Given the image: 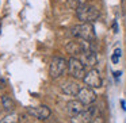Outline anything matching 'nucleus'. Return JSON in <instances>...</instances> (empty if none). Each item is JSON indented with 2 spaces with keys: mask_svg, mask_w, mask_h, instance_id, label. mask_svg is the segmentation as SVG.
Masks as SVG:
<instances>
[{
  "mask_svg": "<svg viewBox=\"0 0 126 123\" xmlns=\"http://www.w3.org/2000/svg\"><path fill=\"white\" fill-rule=\"evenodd\" d=\"M80 85L77 84L76 81H65L63 85H61V89L65 95H71V96H77L80 91Z\"/></svg>",
  "mask_w": 126,
  "mask_h": 123,
  "instance_id": "obj_12",
  "label": "nucleus"
},
{
  "mask_svg": "<svg viewBox=\"0 0 126 123\" xmlns=\"http://www.w3.org/2000/svg\"><path fill=\"white\" fill-rule=\"evenodd\" d=\"M91 123H104V119H103L102 116H96V118H95V119H94Z\"/></svg>",
  "mask_w": 126,
  "mask_h": 123,
  "instance_id": "obj_15",
  "label": "nucleus"
},
{
  "mask_svg": "<svg viewBox=\"0 0 126 123\" xmlns=\"http://www.w3.org/2000/svg\"><path fill=\"white\" fill-rule=\"evenodd\" d=\"M68 68V61H65L61 57H54L50 62V68H49V73L52 79H58L64 72Z\"/></svg>",
  "mask_w": 126,
  "mask_h": 123,
  "instance_id": "obj_5",
  "label": "nucleus"
},
{
  "mask_svg": "<svg viewBox=\"0 0 126 123\" xmlns=\"http://www.w3.org/2000/svg\"><path fill=\"white\" fill-rule=\"evenodd\" d=\"M73 1L77 4V7H79V6H83V4H87V0H73Z\"/></svg>",
  "mask_w": 126,
  "mask_h": 123,
  "instance_id": "obj_16",
  "label": "nucleus"
},
{
  "mask_svg": "<svg viewBox=\"0 0 126 123\" xmlns=\"http://www.w3.org/2000/svg\"><path fill=\"white\" fill-rule=\"evenodd\" d=\"M68 70L71 73V76L76 80H83L85 76V66L83 65V62L77 57H71L68 61Z\"/></svg>",
  "mask_w": 126,
  "mask_h": 123,
  "instance_id": "obj_3",
  "label": "nucleus"
},
{
  "mask_svg": "<svg viewBox=\"0 0 126 123\" xmlns=\"http://www.w3.org/2000/svg\"><path fill=\"white\" fill-rule=\"evenodd\" d=\"M19 122V118H18V115L16 114H8V115H6V116L3 118V119L0 120V123H18Z\"/></svg>",
  "mask_w": 126,
  "mask_h": 123,
  "instance_id": "obj_14",
  "label": "nucleus"
},
{
  "mask_svg": "<svg viewBox=\"0 0 126 123\" xmlns=\"http://www.w3.org/2000/svg\"><path fill=\"white\" fill-rule=\"evenodd\" d=\"M79 60L83 62V65L85 68H90V69H95L96 64H98V57H96L94 50H88V52L83 53L79 57Z\"/></svg>",
  "mask_w": 126,
  "mask_h": 123,
  "instance_id": "obj_10",
  "label": "nucleus"
},
{
  "mask_svg": "<svg viewBox=\"0 0 126 123\" xmlns=\"http://www.w3.org/2000/svg\"><path fill=\"white\" fill-rule=\"evenodd\" d=\"M98 116L96 115V107L91 106L88 108H85L83 112L75 115V116H71V123H91L95 118Z\"/></svg>",
  "mask_w": 126,
  "mask_h": 123,
  "instance_id": "obj_6",
  "label": "nucleus"
},
{
  "mask_svg": "<svg viewBox=\"0 0 126 123\" xmlns=\"http://www.w3.org/2000/svg\"><path fill=\"white\" fill-rule=\"evenodd\" d=\"M84 109H85L84 104H83L80 100H77V99L69 100L68 103H66V112H68L71 116H75V115L80 114V112H83Z\"/></svg>",
  "mask_w": 126,
  "mask_h": 123,
  "instance_id": "obj_11",
  "label": "nucleus"
},
{
  "mask_svg": "<svg viewBox=\"0 0 126 123\" xmlns=\"http://www.w3.org/2000/svg\"><path fill=\"white\" fill-rule=\"evenodd\" d=\"M119 76H121V72H114V77H115V79H118Z\"/></svg>",
  "mask_w": 126,
  "mask_h": 123,
  "instance_id": "obj_18",
  "label": "nucleus"
},
{
  "mask_svg": "<svg viewBox=\"0 0 126 123\" xmlns=\"http://www.w3.org/2000/svg\"><path fill=\"white\" fill-rule=\"evenodd\" d=\"M83 81H84V84L87 85V87L90 88H100L102 87V76L100 73H99V70H96V69H90V70L85 73L84 79H83Z\"/></svg>",
  "mask_w": 126,
  "mask_h": 123,
  "instance_id": "obj_7",
  "label": "nucleus"
},
{
  "mask_svg": "<svg viewBox=\"0 0 126 123\" xmlns=\"http://www.w3.org/2000/svg\"><path fill=\"white\" fill-rule=\"evenodd\" d=\"M1 106H3V108L6 109V111L12 112L15 109V101L12 100L8 95H3L1 96Z\"/></svg>",
  "mask_w": 126,
  "mask_h": 123,
  "instance_id": "obj_13",
  "label": "nucleus"
},
{
  "mask_svg": "<svg viewBox=\"0 0 126 123\" xmlns=\"http://www.w3.org/2000/svg\"><path fill=\"white\" fill-rule=\"evenodd\" d=\"M72 35L79 39L91 42L95 39V28H94L92 23H81L72 28Z\"/></svg>",
  "mask_w": 126,
  "mask_h": 123,
  "instance_id": "obj_2",
  "label": "nucleus"
},
{
  "mask_svg": "<svg viewBox=\"0 0 126 123\" xmlns=\"http://www.w3.org/2000/svg\"><path fill=\"white\" fill-rule=\"evenodd\" d=\"M91 50L90 47V42L84 41V39H77V41H72L66 45V52L71 53L72 57H80L83 53Z\"/></svg>",
  "mask_w": 126,
  "mask_h": 123,
  "instance_id": "obj_4",
  "label": "nucleus"
},
{
  "mask_svg": "<svg viewBox=\"0 0 126 123\" xmlns=\"http://www.w3.org/2000/svg\"><path fill=\"white\" fill-rule=\"evenodd\" d=\"M111 60H112V62H114V64H117L118 62V57H117V55H112V58H111Z\"/></svg>",
  "mask_w": 126,
  "mask_h": 123,
  "instance_id": "obj_17",
  "label": "nucleus"
},
{
  "mask_svg": "<svg viewBox=\"0 0 126 123\" xmlns=\"http://www.w3.org/2000/svg\"><path fill=\"white\" fill-rule=\"evenodd\" d=\"M76 97H77V100H80L84 106H90V104H92L94 101L96 100V93L92 88L85 85V87L80 88V91H79Z\"/></svg>",
  "mask_w": 126,
  "mask_h": 123,
  "instance_id": "obj_8",
  "label": "nucleus"
},
{
  "mask_svg": "<svg viewBox=\"0 0 126 123\" xmlns=\"http://www.w3.org/2000/svg\"><path fill=\"white\" fill-rule=\"evenodd\" d=\"M76 16L83 23H92L94 20H96L99 18V11L94 6L83 4V6H79L76 8Z\"/></svg>",
  "mask_w": 126,
  "mask_h": 123,
  "instance_id": "obj_1",
  "label": "nucleus"
},
{
  "mask_svg": "<svg viewBox=\"0 0 126 123\" xmlns=\"http://www.w3.org/2000/svg\"><path fill=\"white\" fill-rule=\"evenodd\" d=\"M27 112L31 115V116L37 118V119H47V118L50 116V114H52V111H50L49 107L46 106H38V107H27Z\"/></svg>",
  "mask_w": 126,
  "mask_h": 123,
  "instance_id": "obj_9",
  "label": "nucleus"
}]
</instances>
